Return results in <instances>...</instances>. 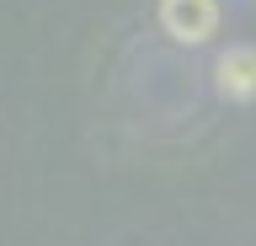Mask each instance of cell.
<instances>
[{"label": "cell", "instance_id": "2", "mask_svg": "<svg viewBox=\"0 0 256 246\" xmlns=\"http://www.w3.org/2000/svg\"><path fill=\"white\" fill-rule=\"evenodd\" d=\"M219 91L230 102H251L256 97V49H230L219 59Z\"/></svg>", "mask_w": 256, "mask_h": 246}, {"label": "cell", "instance_id": "1", "mask_svg": "<svg viewBox=\"0 0 256 246\" xmlns=\"http://www.w3.org/2000/svg\"><path fill=\"white\" fill-rule=\"evenodd\" d=\"M160 27L176 43H208L219 27V6L214 0H160Z\"/></svg>", "mask_w": 256, "mask_h": 246}]
</instances>
